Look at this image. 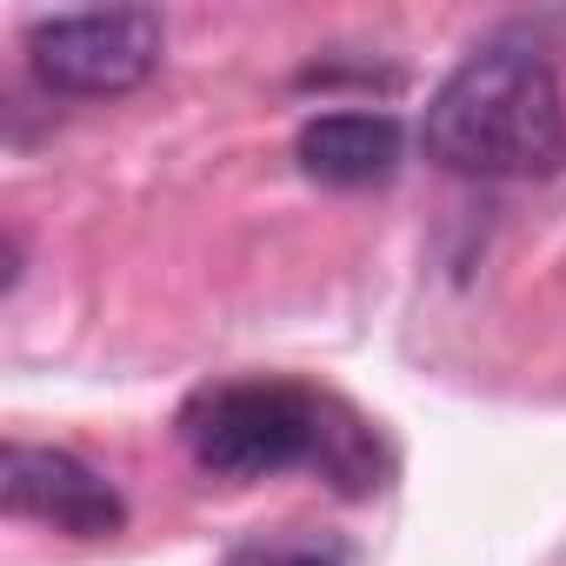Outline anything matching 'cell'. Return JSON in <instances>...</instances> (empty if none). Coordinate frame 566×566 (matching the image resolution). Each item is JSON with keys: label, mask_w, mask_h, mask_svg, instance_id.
<instances>
[{"label": "cell", "mask_w": 566, "mask_h": 566, "mask_svg": "<svg viewBox=\"0 0 566 566\" xmlns=\"http://www.w3.org/2000/svg\"><path fill=\"white\" fill-rule=\"evenodd\" d=\"M174 427L187 460L220 480H273L314 467L347 500H367L387 480L374 427L334 394H314L301 380H213L180 407Z\"/></svg>", "instance_id": "1"}, {"label": "cell", "mask_w": 566, "mask_h": 566, "mask_svg": "<svg viewBox=\"0 0 566 566\" xmlns=\"http://www.w3.org/2000/svg\"><path fill=\"white\" fill-rule=\"evenodd\" d=\"M167 28L154 8H87L28 28V74L61 101H114L154 81Z\"/></svg>", "instance_id": "3"}, {"label": "cell", "mask_w": 566, "mask_h": 566, "mask_svg": "<svg viewBox=\"0 0 566 566\" xmlns=\"http://www.w3.org/2000/svg\"><path fill=\"white\" fill-rule=\"evenodd\" d=\"M0 500H8L14 520L54 526L67 539H114L127 526L120 486L67 447L8 440V453H0Z\"/></svg>", "instance_id": "4"}, {"label": "cell", "mask_w": 566, "mask_h": 566, "mask_svg": "<svg viewBox=\"0 0 566 566\" xmlns=\"http://www.w3.org/2000/svg\"><path fill=\"white\" fill-rule=\"evenodd\" d=\"M227 566H347L334 546H307V539H260V546H240Z\"/></svg>", "instance_id": "6"}, {"label": "cell", "mask_w": 566, "mask_h": 566, "mask_svg": "<svg viewBox=\"0 0 566 566\" xmlns=\"http://www.w3.org/2000/svg\"><path fill=\"white\" fill-rule=\"evenodd\" d=\"M294 160L321 187H380L407 160V127L387 107H327V114L301 120Z\"/></svg>", "instance_id": "5"}, {"label": "cell", "mask_w": 566, "mask_h": 566, "mask_svg": "<svg viewBox=\"0 0 566 566\" xmlns=\"http://www.w3.org/2000/svg\"><path fill=\"white\" fill-rule=\"evenodd\" d=\"M420 147L460 180H553L566 167V94L533 41H480L427 101Z\"/></svg>", "instance_id": "2"}]
</instances>
